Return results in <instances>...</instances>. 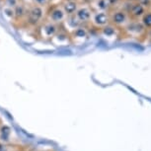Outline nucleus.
Here are the masks:
<instances>
[{"label":"nucleus","mask_w":151,"mask_h":151,"mask_svg":"<svg viewBox=\"0 0 151 151\" xmlns=\"http://www.w3.org/2000/svg\"><path fill=\"white\" fill-rule=\"evenodd\" d=\"M145 28L141 23L133 22V23H127L125 31L127 34L132 37H141L145 33Z\"/></svg>","instance_id":"nucleus-1"},{"label":"nucleus","mask_w":151,"mask_h":151,"mask_svg":"<svg viewBox=\"0 0 151 151\" xmlns=\"http://www.w3.org/2000/svg\"><path fill=\"white\" fill-rule=\"evenodd\" d=\"M127 20H129V15L124 10L116 11L111 16V22L116 26H124V25L127 24Z\"/></svg>","instance_id":"nucleus-2"},{"label":"nucleus","mask_w":151,"mask_h":151,"mask_svg":"<svg viewBox=\"0 0 151 151\" xmlns=\"http://www.w3.org/2000/svg\"><path fill=\"white\" fill-rule=\"evenodd\" d=\"M42 9L40 6H34L32 9L29 11L28 14V23L32 26H35L40 22V20L42 17Z\"/></svg>","instance_id":"nucleus-3"},{"label":"nucleus","mask_w":151,"mask_h":151,"mask_svg":"<svg viewBox=\"0 0 151 151\" xmlns=\"http://www.w3.org/2000/svg\"><path fill=\"white\" fill-rule=\"evenodd\" d=\"M146 8H145L143 5L140 4L139 2H136V3H133L130 10L129 11V17L132 18V20H136L142 18V16L144 15L145 12H146Z\"/></svg>","instance_id":"nucleus-4"},{"label":"nucleus","mask_w":151,"mask_h":151,"mask_svg":"<svg viewBox=\"0 0 151 151\" xmlns=\"http://www.w3.org/2000/svg\"><path fill=\"white\" fill-rule=\"evenodd\" d=\"M11 134H12V130L9 125L4 124L0 125V142L5 144L8 143L11 139Z\"/></svg>","instance_id":"nucleus-5"},{"label":"nucleus","mask_w":151,"mask_h":151,"mask_svg":"<svg viewBox=\"0 0 151 151\" xmlns=\"http://www.w3.org/2000/svg\"><path fill=\"white\" fill-rule=\"evenodd\" d=\"M109 16L105 12H99L96 13L93 17V22L96 26L98 27H105L107 26L108 22H109Z\"/></svg>","instance_id":"nucleus-6"},{"label":"nucleus","mask_w":151,"mask_h":151,"mask_svg":"<svg viewBox=\"0 0 151 151\" xmlns=\"http://www.w3.org/2000/svg\"><path fill=\"white\" fill-rule=\"evenodd\" d=\"M75 17L79 22H88L91 19V11L86 7L80 8L76 11Z\"/></svg>","instance_id":"nucleus-7"},{"label":"nucleus","mask_w":151,"mask_h":151,"mask_svg":"<svg viewBox=\"0 0 151 151\" xmlns=\"http://www.w3.org/2000/svg\"><path fill=\"white\" fill-rule=\"evenodd\" d=\"M56 32H58V28L55 24H52V23L45 24L42 27V37H45V38H52L55 35Z\"/></svg>","instance_id":"nucleus-8"},{"label":"nucleus","mask_w":151,"mask_h":151,"mask_svg":"<svg viewBox=\"0 0 151 151\" xmlns=\"http://www.w3.org/2000/svg\"><path fill=\"white\" fill-rule=\"evenodd\" d=\"M64 19V11L60 8H55L50 13V20L55 23H59Z\"/></svg>","instance_id":"nucleus-9"},{"label":"nucleus","mask_w":151,"mask_h":151,"mask_svg":"<svg viewBox=\"0 0 151 151\" xmlns=\"http://www.w3.org/2000/svg\"><path fill=\"white\" fill-rule=\"evenodd\" d=\"M63 11L68 15H73L77 11V3L74 1H67L63 5Z\"/></svg>","instance_id":"nucleus-10"},{"label":"nucleus","mask_w":151,"mask_h":151,"mask_svg":"<svg viewBox=\"0 0 151 151\" xmlns=\"http://www.w3.org/2000/svg\"><path fill=\"white\" fill-rule=\"evenodd\" d=\"M141 24L143 25L145 29L151 30V11H146L141 18Z\"/></svg>","instance_id":"nucleus-11"},{"label":"nucleus","mask_w":151,"mask_h":151,"mask_svg":"<svg viewBox=\"0 0 151 151\" xmlns=\"http://www.w3.org/2000/svg\"><path fill=\"white\" fill-rule=\"evenodd\" d=\"M14 15L17 19L22 18L23 16L26 15V8H25L24 5L22 4H18L15 7V10H14Z\"/></svg>","instance_id":"nucleus-12"},{"label":"nucleus","mask_w":151,"mask_h":151,"mask_svg":"<svg viewBox=\"0 0 151 151\" xmlns=\"http://www.w3.org/2000/svg\"><path fill=\"white\" fill-rule=\"evenodd\" d=\"M73 37L75 39H84L87 37V31L84 28H77L74 30Z\"/></svg>","instance_id":"nucleus-13"},{"label":"nucleus","mask_w":151,"mask_h":151,"mask_svg":"<svg viewBox=\"0 0 151 151\" xmlns=\"http://www.w3.org/2000/svg\"><path fill=\"white\" fill-rule=\"evenodd\" d=\"M103 34L107 37H113L114 35H116V28L113 26H110V25H107L103 28Z\"/></svg>","instance_id":"nucleus-14"},{"label":"nucleus","mask_w":151,"mask_h":151,"mask_svg":"<svg viewBox=\"0 0 151 151\" xmlns=\"http://www.w3.org/2000/svg\"><path fill=\"white\" fill-rule=\"evenodd\" d=\"M97 7H98L99 9L105 11L110 7V5H109L108 0H98V1H97Z\"/></svg>","instance_id":"nucleus-15"},{"label":"nucleus","mask_w":151,"mask_h":151,"mask_svg":"<svg viewBox=\"0 0 151 151\" xmlns=\"http://www.w3.org/2000/svg\"><path fill=\"white\" fill-rule=\"evenodd\" d=\"M8 7H16L18 5V0H5Z\"/></svg>","instance_id":"nucleus-16"},{"label":"nucleus","mask_w":151,"mask_h":151,"mask_svg":"<svg viewBox=\"0 0 151 151\" xmlns=\"http://www.w3.org/2000/svg\"><path fill=\"white\" fill-rule=\"evenodd\" d=\"M0 151H9V148L5 143L0 142Z\"/></svg>","instance_id":"nucleus-17"},{"label":"nucleus","mask_w":151,"mask_h":151,"mask_svg":"<svg viewBox=\"0 0 151 151\" xmlns=\"http://www.w3.org/2000/svg\"><path fill=\"white\" fill-rule=\"evenodd\" d=\"M122 0H108V2H109V5L110 6H114V5L118 4L119 2H121Z\"/></svg>","instance_id":"nucleus-18"},{"label":"nucleus","mask_w":151,"mask_h":151,"mask_svg":"<svg viewBox=\"0 0 151 151\" xmlns=\"http://www.w3.org/2000/svg\"><path fill=\"white\" fill-rule=\"evenodd\" d=\"M5 12H7L6 14L8 16H10V17H13L14 16V11L13 10H11V9H5Z\"/></svg>","instance_id":"nucleus-19"},{"label":"nucleus","mask_w":151,"mask_h":151,"mask_svg":"<svg viewBox=\"0 0 151 151\" xmlns=\"http://www.w3.org/2000/svg\"><path fill=\"white\" fill-rule=\"evenodd\" d=\"M37 2H38L39 4H44V3H45V1H47V0H36Z\"/></svg>","instance_id":"nucleus-20"},{"label":"nucleus","mask_w":151,"mask_h":151,"mask_svg":"<svg viewBox=\"0 0 151 151\" xmlns=\"http://www.w3.org/2000/svg\"><path fill=\"white\" fill-rule=\"evenodd\" d=\"M127 2H130V3H136V2H138L139 0H127Z\"/></svg>","instance_id":"nucleus-21"},{"label":"nucleus","mask_w":151,"mask_h":151,"mask_svg":"<svg viewBox=\"0 0 151 151\" xmlns=\"http://www.w3.org/2000/svg\"><path fill=\"white\" fill-rule=\"evenodd\" d=\"M67 1H74V0H67Z\"/></svg>","instance_id":"nucleus-22"},{"label":"nucleus","mask_w":151,"mask_h":151,"mask_svg":"<svg viewBox=\"0 0 151 151\" xmlns=\"http://www.w3.org/2000/svg\"><path fill=\"white\" fill-rule=\"evenodd\" d=\"M150 42H151V41H150Z\"/></svg>","instance_id":"nucleus-23"}]
</instances>
